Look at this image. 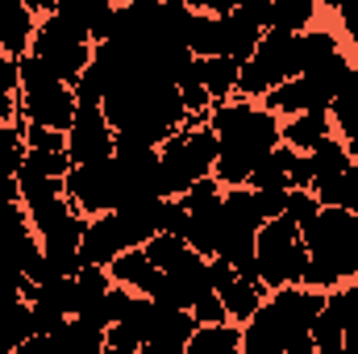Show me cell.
Wrapping results in <instances>:
<instances>
[{
    "mask_svg": "<svg viewBox=\"0 0 358 354\" xmlns=\"http://www.w3.org/2000/svg\"><path fill=\"white\" fill-rule=\"evenodd\" d=\"M204 121H208L213 134H217V163H213V176L221 179L225 187L246 183L250 171L283 142V129H279L275 113L263 108V104H250L246 96H242V100H217Z\"/></svg>",
    "mask_w": 358,
    "mask_h": 354,
    "instance_id": "obj_1",
    "label": "cell"
},
{
    "mask_svg": "<svg viewBox=\"0 0 358 354\" xmlns=\"http://www.w3.org/2000/svg\"><path fill=\"white\" fill-rule=\"evenodd\" d=\"M325 292L308 283H287L263 296L255 317L242 325V351L246 354H313V317L321 313Z\"/></svg>",
    "mask_w": 358,
    "mask_h": 354,
    "instance_id": "obj_2",
    "label": "cell"
},
{
    "mask_svg": "<svg viewBox=\"0 0 358 354\" xmlns=\"http://www.w3.org/2000/svg\"><path fill=\"white\" fill-rule=\"evenodd\" d=\"M308 267L304 279L308 288H338L358 275V213L355 208H338V204H321V213L313 221L300 225Z\"/></svg>",
    "mask_w": 358,
    "mask_h": 354,
    "instance_id": "obj_3",
    "label": "cell"
},
{
    "mask_svg": "<svg viewBox=\"0 0 358 354\" xmlns=\"http://www.w3.org/2000/svg\"><path fill=\"white\" fill-rule=\"evenodd\" d=\"M217 163V134L208 121H192L176 129L159 146V171H163V196H183L200 176H213Z\"/></svg>",
    "mask_w": 358,
    "mask_h": 354,
    "instance_id": "obj_4",
    "label": "cell"
},
{
    "mask_svg": "<svg viewBox=\"0 0 358 354\" xmlns=\"http://www.w3.org/2000/svg\"><path fill=\"white\" fill-rule=\"evenodd\" d=\"M92 50H96V42L88 38V29L59 17V13H46L34 29V42H29V55H38L50 67V76L63 84L80 80V71L92 63Z\"/></svg>",
    "mask_w": 358,
    "mask_h": 354,
    "instance_id": "obj_5",
    "label": "cell"
},
{
    "mask_svg": "<svg viewBox=\"0 0 358 354\" xmlns=\"http://www.w3.org/2000/svg\"><path fill=\"white\" fill-rule=\"evenodd\" d=\"M255 263H259V279H263L267 292L300 283L304 267H308V250H304L300 225L287 221V217L263 221L259 225V242H255Z\"/></svg>",
    "mask_w": 358,
    "mask_h": 354,
    "instance_id": "obj_6",
    "label": "cell"
},
{
    "mask_svg": "<svg viewBox=\"0 0 358 354\" xmlns=\"http://www.w3.org/2000/svg\"><path fill=\"white\" fill-rule=\"evenodd\" d=\"M300 76V55H296V34L287 29H263L255 55L242 63V76H238V96L246 100H263V92H271L275 84Z\"/></svg>",
    "mask_w": 358,
    "mask_h": 354,
    "instance_id": "obj_7",
    "label": "cell"
},
{
    "mask_svg": "<svg viewBox=\"0 0 358 354\" xmlns=\"http://www.w3.org/2000/svg\"><path fill=\"white\" fill-rule=\"evenodd\" d=\"M63 192L67 200L84 213H108L121 204V176H117V159H100V163H76L67 176H63Z\"/></svg>",
    "mask_w": 358,
    "mask_h": 354,
    "instance_id": "obj_8",
    "label": "cell"
},
{
    "mask_svg": "<svg viewBox=\"0 0 358 354\" xmlns=\"http://www.w3.org/2000/svg\"><path fill=\"white\" fill-rule=\"evenodd\" d=\"M76 92L71 84H63V80H38V84H25V88L17 92V113L25 117V121H38V125H50V129H71V121H76Z\"/></svg>",
    "mask_w": 358,
    "mask_h": 354,
    "instance_id": "obj_9",
    "label": "cell"
},
{
    "mask_svg": "<svg viewBox=\"0 0 358 354\" xmlns=\"http://www.w3.org/2000/svg\"><path fill=\"white\" fill-rule=\"evenodd\" d=\"M113 150H117V129L104 117V104H80L67 129L71 163H100V159H113Z\"/></svg>",
    "mask_w": 358,
    "mask_h": 354,
    "instance_id": "obj_10",
    "label": "cell"
},
{
    "mask_svg": "<svg viewBox=\"0 0 358 354\" xmlns=\"http://www.w3.org/2000/svg\"><path fill=\"white\" fill-rule=\"evenodd\" d=\"M358 321V288H329L321 313L313 317V346L317 354H342V338Z\"/></svg>",
    "mask_w": 358,
    "mask_h": 354,
    "instance_id": "obj_11",
    "label": "cell"
},
{
    "mask_svg": "<svg viewBox=\"0 0 358 354\" xmlns=\"http://www.w3.org/2000/svg\"><path fill=\"white\" fill-rule=\"evenodd\" d=\"M129 246H134V242H129V234H125L121 213H117V208H108V213H96V217L88 221L84 242H80V259H84V263L108 267L121 250H129Z\"/></svg>",
    "mask_w": 358,
    "mask_h": 354,
    "instance_id": "obj_12",
    "label": "cell"
},
{
    "mask_svg": "<svg viewBox=\"0 0 358 354\" xmlns=\"http://www.w3.org/2000/svg\"><path fill=\"white\" fill-rule=\"evenodd\" d=\"M200 321L192 317V309H167V304H155V317H150V330H146V354H183L192 330Z\"/></svg>",
    "mask_w": 358,
    "mask_h": 354,
    "instance_id": "obj_13",
    "label": "cell"
},
{
    "mask_svg": "<svg viewBox=\"0 0 358 354\" xmlns=\"http://www.w3.org/2000/svg\"><path fill=\"white\" fill-rule=\"evenodd\" d=\"M34 29H38V17L25 0H0V55H29V42H34Z\"/></svg>",
    "mask_w": 358,
    "mask_h": 354,
    "instance_id": "obj_14",
    "label": "cell"
},
{
    "mask_svg": "<svg viewBox=\"0 0 358 354\" xmlns=\"http://www.w3.org/2000/svg\"><path fill=\"white\" fill-rule=\"evenodd\" d=\"M108 275L117 279V283H125V288H134V292H155V283H159V267L150 263V255L142 250V246H129V250H121L113 263H108Z\"/></svg>",
    "mask_w": 358,
    "mask_h": 354,
    "instance_id": "obj_15",
    "label": "cell"
},
{
    "mask_svg": "<svg viewBox=\"0 0 358 354\" xmlns=\"http://www.w3.org/2000/svg\"><path fill=\"white\" fill-rule=\"evenodd\" d=\"M242 351V325L234 321H213V325H196L183 354H238Z\"/></svg>",
    "mask_w": 358,
    "mask_h": 354,
    "instance_id": "obj_16",
    "label": "cell"
},
{
    "mask_svg": "<svg viewBox=\"0 0 358 354\" xmlns=\"http://www.w3.org/2000/svg\"><path fill=\"white\" fill-rule=\"evenodd\" d=\"M279 129H283V142H287L292 150H313L325 134H334V121H329L325 108H308V113L287 117Z\"/></svg>",
    "mask_w": 358,
    "mask_h": 354,
    "instance_id": "obj_17",
    "label": "cell"
},
{
    "mask_svg": "<svg viewBox=\"0 0 358 354\" xmlns=\"http://www.w3.org/2000/svg\"><path fill=\"white\" fill-rule=\"evenodd\" d=\"M34 338V313H29V300H4L0 304V354L21 351L25 342Z\"/></svg>",
    "mask_w": 358,
    "mask_h": 354,
    "instance_id": "obj_18",
    "label": "cell"
},
{
    "mask_svg": "<svg viewBox=\"0 0 358 354\" xmlns=\"http://www.w3.org/2000/svg\"><path fill=\"white\" fill-rule=\"evenodd\" d=\"M313 192L321 204H338V208H355L358 213V159H350L342 171L313 179Z\"/></svg>",
    "mask_w": 358,
    "mask_h": 354,
    "instance_id": "obj_19",
    "label": "cell"
},
{
    "mask_svg": "<svg viewBox=\"0 0 358 354\" xmlns=\"http://www.w3.org/2000/svg\"><path fill=\"white\" fill-rule=\"evenodd\" d=\"M329 121H334V134L346 142L350 159H358V80L329 100Z\"/></svg>",
    "mask_w": 358,
    "mask_h": 354,
    "instance_id": "obj_20",
    "label": "cell"
},
{
    "mask_svg": "<svg viewBox=\"0 0 358 354\" xmlns=\"http://www.w3.org/2000/svg\"><path fill=\"white\" fill-rule=\"evenodd\" d=\"M238 76H242V63L229 59V55H204L200 59V80H204V88L213 96V104L229 100L238 92Z\"/></svg>",
    "mask_w": 358,
    "mask_h": 354,
    "instance_id": "obj_21",
    "label": "cell"
},
{
    "mask_svg": "<svg viewBox=\"0 0 358 354\" xmlns=\"http://www.w3.org/2000/svg\"><path fill=\"white\" fill-rule=\"evenodd\" d=\"M259 38H263V25H255V21L242 13V8L225 13V46H221V55H229V59L246 63V59L255 55Z\"/></svg>",
    "mask_w": 358,
    "mask_h": 354,
    "instance_id": "obj_22",
    "label": "cell"
},
{
    "mask_svg": "<svg viewBox=\"0 0 358 354\" xmlns=\"http://www.w3.org/2000/svg\"><path fill=\"white\" fill-rule=\"evenodd\" d=\"M221 46H225V13H196L187 29V50L204 59V55H221Z\"/></svg>",
    "mask_w": 358,
    "mask_h": 354,
    "instance_id": "obj_23",
    "label": "cell"
},
{
    "mask_svg": "<svg viewBox=\"0 0 358 354\" xmlns=\"http://www.w3.org/2000/svg\"><path fill=\"white\" fill-rule=\"evenodd\" d=\"M263 296H267V288L263 283H250V279H234L229 288H221V300H225V313H229V321H238V325H246L250 317H255V309L263 304Z\"/></svg>",
    "mask_w": 358,
    "mask_h": 354,
    "instance_id": "obj_24",
    "label": "cell"
},
{
    "mask_svg": "<svg viewBox=\"0 0 358 354\" xmlns=\"http://www.w3.org/2000/svg\"><path fill=\"white\" fill-rule=\"evenodd\" d=\"M317 0H271V25L267 29H287V34H304L317 21Z\"/></svg>",
    "mask_w": 358,
    "mask_h": 354,
    "instance_id": "obj_25",
    "label": "cell"
},
{
    "mask_svg": "<svg viewBox=\"0 0 358 354\" xmlns=\"http://www.w3.org/2000/svg\"><path fill=\"white\" fill-rule=\"evenodd\" d=\"M146 255H150V263L159 267V271H171L179 267L183 259H192L196 250L187 246V238H179V234H167V229H159L155 238H146V246H142Z\"/></svg>",
    "mask_w": 358,
    "mask_h": 354,
    "instance_id": "obj_26",
    "label": "cell"
},
{
    "mask_svg": "<svg viewBox=\"0 0 358 354\" xmlns=\"http://www.w3.org/2000/svg\"><path fill=\"white\" fill-rule=\"evenodd\" d=\"M334 50H342V46H338V34H329V29H317V25H308L304 34H296V55H300V71L317 67V63H321V59H329Z\"/></svg>",
    "mask_w": 358,
    "mask_h": 354,
    "instance_id": "obj_27",
    "label": "cell"
},
{
    "mask_svg": "<svg viewBox=\"0 0 358 354\" xmlns=\"http://www.w3.org/2000/svg\"><path fill=\"white\" fill-rule=\"evenodd\" d=\"M308 159H313V171H317V179H321V176L342 171V167L350 163V150H346V142H342L338 134H325V138L308 150Z\"/></svg>",
    "mask_w": 358,
    "mask_h": 354,
    "instance_id": "obj_28",
    "label": "cell"
},
{
    "mask_svg": "<svg viewBox=\"0 0 358 354\" xmlns=\"http://www.w3.org/2000/svg\"><path fill=\"white\" fill-rule=\"evenodd\" d=\"M25 167H34V171H42V176L63 179L76 163H71L67 150H29V146H25Z\"/></svg>",
    "mask_w": 358,
    "mask_h": 354,
    "instance_id": "obj_29",
    "label": "cell"
},
{
    "mask_svg": "<svg viewBox=\"0 0 358 354\" xmlns=\"http://www.w3.org/2000/svg\"><path fill=\"white\" fill-rule=\"evenodd\" d=\"M317 213H321V200H317V192H313V187H292V192H287V208H283V217H287V221L304 225V221H313Z\"/></svg>",
    "mask_w": 358,
    "mask_h": 354,
    "instance_id": "obj_30",
    "label": "cell"
},
{
    "mask_svg": "<svg viewBox=\"0 0 358 354\" xmlns=\"http://www.w3.org/2000/svg\"><path fill=\"white\" fill-rule=\"evenodd\" d=\"M192 317L200 321V325H213V321H229V313H225V300H221V292L208 283V288H200V296L192 300Z\"/></svg>",
    "mask_w": 358,
    "mask_h": 354,
    "instance_id": "obj_31",
    "label": "cell"
},
{
    "mask_svg": "<svg viewBox=\"0 0 358 354\" xmlns=\"http://www.w3.org/2000/svg\"><path fill=\"white\" fill-rule=\"evenodd\" d=\"M29 313H34V334H42V338L59 334L63 321H67V313L55 309V304H46V300H29Z\"/></svg>",
    "mask_w": 358,
    "mask_h": 354,
    "instance_id": "obj_32",
    "label": "cell"
},
{
    "mask_svg": "<svg viewBox=\"0 0 358 354\" xmlns=\"http://www.w3.org/2000/svg\"><path fill=\"white\" fill-rule=\"evenodd\" d=\"M113 29H117V4L113 0H100L96 13H92V21H88V38L92 42H104V38H113Z\"/></svg>",
    "mask_w": 358,
    "mask_h": 354,
    "instance_id": "obj_33",
    "label": "cell"
},
{
    "mask_svg": "<svg viewBox=\"0 0 358 354\" xmlns=\"http://www.w3.org/2000/svg\"><path fill=\"white\" fill-rule=\"evenodd\" d=\"M287 192L292 187H255V196H259V208H263V217H283V208H287Z\"/></svg>",
    "mask_w": 358,
    "mask_h": 354,
    "instance_id": "obj_34",
    "label": "cell"
},
{
    "mask_svg": "<svg viewBox=\"0 0 358 354\" xmlns=\"http://www.w3.org/2000/svg\"><path fill=\"white\" fill-rule=\"evenodd\" d=\"M96 4H100V0H59V8H55V13L88 29V21H92V13H96Z\"/></svg>",
    "mask_w": 358,
    "mask_h": 354,
    "instance_id": "obj_35",
    "label": "cell"
},
{
    "mask_svg": "<svg viewBox=\"0 0 358 354\" xmlns=\"http://www.w3.org/2000/svg\"><path fill=\"white\" fill-rule=\"evenodd\" d=\"M287 179H292V187H313V159H308V150H296V159H292V167H287Z\"/></svg>",
    "mask_w": 358,
    "mask_h": 354,
    "instance_id": "obj_36",
    "label": "cell"
},
{
    "mask_svg": "<svg viewBox=\"0 0 358 354\" xmlns=\"http://www.w3.org/2000/svg\"><path fill=\"white\" fill-rule=\"evenodd\" d=\"M338 17H342V29H346V38L358 46V0H346V4L338 8Z\"/></svg>",
    "mask_w": 358,
    "mask_h": 354,
    "instance_id": "obj_37",
    "label": "cell"
},
{
    "mask_svg": "<svg viewBox=\"0 0 358 354\" xmlns=\"http://www.w3.org/2000/svg\"><path fill=\"white\" fill-rule=\"evenodd\" d=\"M183 4H192L196 13H234L242 0H183Z\"/></svg>",
    "mask_w": 358,
    "mask_h": 354,
    "instance_id": "obj_38",
    "label": "cell"
},
{
    "mask_svg": "<svg viewBox=\"0 0 358 354\" xmlns=\"http://www.w3.org/2000/svg\"><path fill=\"white\" fill-rule=\"evenodd\" d=\"M29 8H34V17H46V13H55L59 8V0H25Z\"/></svg>",
    "mask_w": 358,
    "mask_h": 354,
    "instance_id": "obj_39",
    "label": "cell"
},
{
    "mask_svg": "<svg viewBox=\"0 0 358 354\" xmlns=\"http://www.w3.org/2000/svg\"><path fill=\"white\" fill-rule=\"evenodd\" d=\"M342 351H346V354H358V321L346 330V338H342Z\"/></svg>",
    "mask_w": 358,
    "mask_h": 354,
    "instance_id": "obj_40",
    "label": "cell"
},
{
    "mask_svg": "<svg viewBox=\"0 0 358 354\" xmlns=\"http://www.w3.org/2000/svg\"><path fill=\"white\" fill-rule=\"evenodd\" d=\"M317 4H325V8H334V13H338V8H342L346 0H317Z\"/></svg>",
    "mask_w": 358,
    "mask_h": 354,
    "instance_id": "obj_41",
    "label": "cell"
},
{
    "mask_svg": "<svg viewBox=\"0 0 358 354\" xmlns=\"http://www.w3.org/2000/svg\"><path fill=\"white\" fill-rule=\"evenodd\" d=\"M355 71H358V46H355Z\"/></svg>",
    "mask_w": 358,
    "mask_h": 354,
    "instance_id": "obj_42",
    "label": "cell"
},
{
    "mask_svg": "<svg viewBox=\"0 0 358 354\" xmlns=\"http://www.w3.org/2000/svg\"><path fill=\"white\" fill-rule=\"evenodd\" d=\"M113 4H125V0H113Z\"/></svg>",
    "mask_w": 358,
    "mask_h": 354,
    "instance_id": "obj_43",
    "label": "cell"
}]
</instances>
